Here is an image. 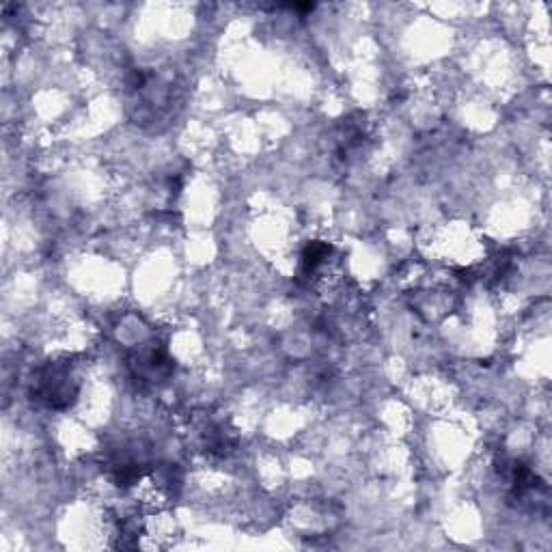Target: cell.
Here are the masks:
<instances>
[{
    "label": "cell",
    "mask_w": 552,
    "mask_h": 552,
    "mask_svg": "<svg viewBox=\"0 0 552 552\" xmlns=\"http://www.w3.org/2000/svg\"><path fill=\"white\" fill-rule=\"evenodd\" d=\"M132 371H134V378L143 380V382H160L167 378L171 374V361L167 358V354H162L158 350H147V352H141L138 354L134 361L130 363Z\"/></svg>",
    "instance_id": "2"
},
{
    "label": "cell",
    "mask_w": 552,
    "mask_h": 552,
    "mask_svg": "<svg viewBox=\"0 0 552 552\" xmlns=\"http://www.w3.org/2000/svg\"><path fill=\"white\" fill-rule=\"evenodd\" d=\"M78 386L74 384L72 369L67 363H50L37 374L35 397L50 408H67L74 404Z\"/></svg>",
    "instance_id": "1"
}]
</instances>
